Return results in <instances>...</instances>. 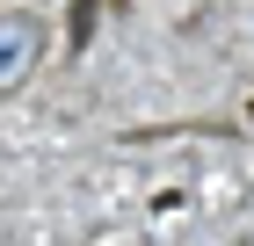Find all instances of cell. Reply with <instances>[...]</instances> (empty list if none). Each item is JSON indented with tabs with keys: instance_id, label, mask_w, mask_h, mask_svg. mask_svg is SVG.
Instances as JSON below:
<instances>
[{
	"instance_id": "6da1fadb",
	"label": "cell",
	"mask_w": 254,
	"mask_h": 246,
	"mask_svg": "<svg viewBox=\"0 0 254 246\" xmlns=\"http://www.w3.org/2000/svg\"><path fill=\"white\" fill-rule=\"evenodd\" d=\"M37 51H44V22L15 7V15L0 22V87H7V95H15L22 80H29V65H37Z\"/></svg>"
},
{
	"instance_id": "7a4b0ae2",
	"label": "cell",
	"mask_w": 254,
	"mask_h": 246,
	"mask_svg": "<svg viewBox=\"0 0 254 246\" xmlns=\"http://www.w3.org/2000/svg\"><path fill=\"white\" fill-rule=\"evenodd\" d=\"M87 37H95V0H73V29H65V44L87 51Z\"/></svg>"
}]
</instances>
